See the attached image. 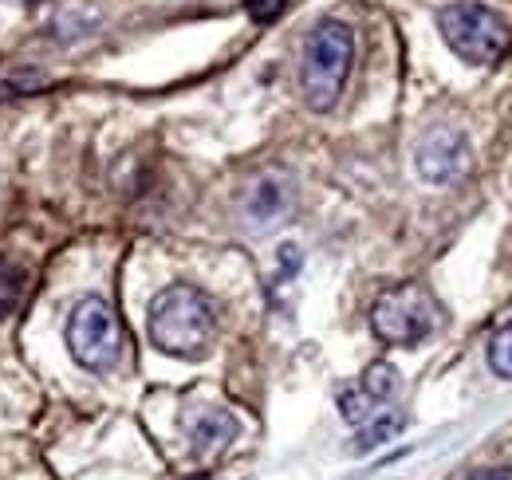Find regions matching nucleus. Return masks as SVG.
Here are the masks:
<instances>
[{
  "mask_svg": "<svg viewBox=\"0 0 512 480\" xmlns=\"http://www.w3.org/2000/svg\"><path fill=\"white\" fill-rule=\"evenodd\" d=\"M489 370L497 378H512V323H505L493 339H489Z\"/></svg>",
  "mask_w": 512,
  "mask_h": 480,
  "instance_id": "9b49d317",
  "label": "nucleus"
},
{
  "mask_svg": "<svg viewBox=\"0 0 512 480\" xmlns=\"http://www.w3.org/2000/svg\"><path fill=\"white\" fill-rule=\"evenodd\" d=\"M233 437H237V418L225 414V410H205L190 425V441L197 457H217Z\"/></svg>",
  "mask_w": 512,
  "mask_h": 480,
  "instance_id": "0eeeda50",
  "label": "nucleus"
},
{
  "mask_svg": "<svg viewBox=\"0 0 512 480\" xmlns=\"http://www.w3.org/2000/svg\"><path fill=\"white\" fill-rule=\"evenodd\" d=\"M351 63H355V32L343 20H320L304 44V63H300V87L312 111H331L339 103Z\"/></svg>",
  "mask_w": 512,
  "mask_h": 480,
  "instance_id": "f03ea898",
  "label": "nucleus"
},
{
  "mask_svg": "<svg viewBox=\"0 0 512 480\" xmlns=\"http://www.w3.org/2000/svg\"><path fill=\"white\" fill-rule=\"evenodd\" d=\"M383 406L355 382V386H347L343 394H339V418L347 421V425H363V421H371L375 414H379Z\"/></svg>",
  "mask_w": 512,
  "mask_h": 480,
  "instance_id": "1a4fd4ad",
  "label": "nucleus"
},
{
  "mask_svg": "<svg viewBox=\"0 0 512 480\" xmlns=\"http://www.w3.org/2000/svg\"><path fill=\"white\" fill-rule=\"evenodd\" d=\"M67 347L83 370H111L123 355V323L103 296H83L67 315Z\"/></svg>",
  "mask_w": 512,
  "mask_h": 480,
  "instance_id": "20e7f679",
  "label": "nucleus"
},
{
  "mask_svg": "<svg viewBox=\"0 0 512 480\" xmlns=\"http://www.w3.org/2000/svg\"><path fill=\"white\" fill-rule=\"evenodd\" d=\"M213 331H217L213 303L190 284H174L150 303V339L158 351L174 359H201L213 343Z\"/></svg>",
  "mask_w": 512,
  "mask_h": 480,
  "instance_id": "f257e3e1",
  "label": "nucleus"
},
{
  "mask_svg": "<svg viewBox=\"0 0 512 480\" xmlns=\"http://www.w3.org/2000/svg\"><path fill=\"white\" fill-rule=\"evenodd\" d=\"M371 327L390 347H418L438 327V303L418 284H398L375 300Z\"/></svg>",
  "mask_w": 512,
  "mask_h": 480,
  "instance_id": "39448f33",
  "label": "nucleus"
},
{
  "mask_svg": "<svg viewBox=\"0 0 512 480\" xmlns=\"http://www.w3.org/2000/svg\"><path fill=\"white\" fill-rule=\"evenodd\" d=\"M465 158H469V142H465V134L453 130V126H434V130L418 142V154H414L418 174L426 181H434V185L457 178L461 166H465Z\"/></svg>",
  "mask_w": 512,
  "mask_h": 480,
  "instance_id": "423d86ee",
  "label": "nucleus"
},
{
  "mask_svg": "<svg viewBox=\"0 0 512 480\" xmlns=\"http://www.w3.org/2000/svg\"><path fill=\"white\" fill-rule=\"evenodd\" d=\"M402 429H406V414H398V410H379L375 418L359 425L351 453H371V449H379V445H386V441H394Z\"/></svg>",
  "mask_w": 512,
  "mask_h": 480,
  "instance_id": "6e6552de",
  "label": "nucleus"
},
{
  "mask_svg": "<svg viewBox=\"0 0 512 480\" xmlns=\"http://www.w3.org/2000/svg\"><path fill=\"white\" fill-rule=\"evenodd\" d=\"M20 280H24V276H20L12 264H4V260H0V319L20 303V292H24V284H20Z\"/></svg>",
  "mask_w": 512,
  "mask_h": 480,
  "instance_id": "f8f14e48",
  "label": "nucleus"
},
{
  "mask_svg": "<svg viewBox=\"0 0 512 480\" xmlns=\"http://www.w3.org/2000/svg\"><path fill=\"white\" fill-rule=\"evenodd\" d=\"M245 8H249V16L253 20H272V16H280L284 12V0H245Z\"/></svg>",
  "mask_w": 512,
  "mask_h": 480,
  "instance_id": "ddd939ff",
  "label": "nucleus"
},
{
  "mask_svg": "<svg viewBox=\"0 0 512 480\" xmlns=\"http://www.w3.org/2000/svg\"><path fill=\"white\" fill-rule=\"evenodd\" d=\"M469 480H512V469H481V473H473Z\"/></svg>",
  "mask_w": 512,
  "mask_h": 480,
  "instance_id": "4468645a",
  "label": "nucleus"
},
{
  "mask_svg": "<svg viewBox=\"0 0 512 480\" xmlns=\"http://www.w3.org/2000/svg\"><path fill=\"white\" fill-rule=\"evenodd\" d=\"M193 480H213V477H193Z\"/></svg>",
  "mask_w": 512,
  "mask_h": 480,
  "instance_id": "2eb2a0df",
  "label": "nucleus"
},
{
  "mask_svg": "<svg viewBox=\"0 0 512 480\" xmlns=\"http://www.w3.org/2000/svg\"><path fill=\"white\" fill-rule=\"evenodd\" d=\"M438 28H442V40L453 48V56L477 67L497 63L509 48V24L501 20V12L485 4H469V0L446 4L438 12Z\"/></svg>",
  "mask_w": 512,
  "mask_h": 480,
  "instance_id": "7ed1b4c3",
  "label": "nucleus"
},
{
  "mask_svg": "<svg viewBox=\"0 0 512 480\" xmlns=\"http://www.w3.org/2000/svg\"><path fill=\"white\" fill-rule=\"evenodd\" d=\"M359 386H363L379 406H386V402L398 394V370H394L390 362H375V366H367V370H363Z\"/></svg>",
  "mask_w": 512,
  "mask_h": 480,
  "instance_id": "9d476101",
  "label": "nucleus"
}]
</instances>
